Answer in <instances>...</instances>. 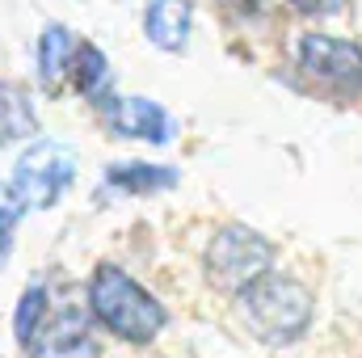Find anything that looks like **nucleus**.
Here are the masks:
<instances>
[{
  "instance_id": "nucleus-1",
  "label": "nucleus",
  "mask_w": 362,
  "mask_h": 358,
  "mask_svg": "<svg viewBox=\"0 0 362 358\" xmlns=\"http://www.w3.org/2000/svg\"><path fill=\"white\" fill-rule=\"evenodd\" d=\"M89 308L93 316L122 342H152L165 329V308L152 291H144L127 270L118 266H97L89 282Z\"/></svg>"
},
{
  "instance_id": "nucleus-2",
  "label": "nucleus",
  "mask_w": 362,
  "mask_h": 358,
  "mask_svg": "<svg viewBox=\"0 0 362 358\" xmlns=\"http://www.w3.org/2000/svg\"><path fill=\"white\" fill-rule=\"evenodd\" d=\"M240 304H245L249 325L266 342H295L312 325V295L295 278L266 274L262 282H253L249 291H240Z\"/></svg>"
},
{
  "instance_id": "nucleus-3",
  "label": "nucleus",
  "mask_w": 362,
  "mask_h": 358,
  "mask_svg": "<svg viewBox=\"0 0 362 358\" xmlns=\"http://www.w3.org/2000/svg\"><path fill=\"white\" fill-rule=\"evenodd\" d=\"M270 262L274 245L249 228H223V232H215V241L206 249V274L223 291H249L253 282H262L270 274Z\"/></svg>"
},
{
  "instance_id": "nucleus-4",
  "label": "nucleus",
  "mask_w": 362,
  "mask_h": 358,
  "mask_svg": "<svg viewBox=\"0 0 362 358\" xmlns=\"http://www.w3.org/2000/svg\"><path fill=\"white\" fill-rule=\"evenodd\" d=\"M76 152L64 148V144H34L21 152L13 178H8V190L25 202V207H55L64 198V190L76 178Z\"/></svg>"
},
{
  "instance_id": "nucleus-5",
  "label": "nucleus",
  "mask_w": 362,
  "mask_h": 358,
  "mask_svg": "<svg viewBox=\"0 0 362 358\" xmlns=\"http://www.w3.org/2000/svg\"><path fill=\"white\" fill-rule=\"evenodd\" d=\"M299 68L316 85L341 93V97H358L362 93V51L354 42H346V38L303 34V42H299Z\"/></svg>"
},
{
  "instance_id": "nucleus-6",
  "label": "nucleus",
  "mask_w": 362,
  "mask_h": 358,
  "mask_svg": "<svg viewBox=\"0 0 362 358\" xmlns=\"http://www.w3.org/2000/svg\"><path fill=\"white\" fill-rule=\"evenodd\" d=\"M97 110H101L105 127L127 135V139H148V144H169L173 139L169 114L148 97H114V93H105L97 101Z\"/></svg>"
},
{
  "instance_id": "nucleus-7",
  "label": "nucleus",
  "mask_w": 362,
  "mask_h": 358,
  "mask_svg": "<svg viewBox=\"0 0 362 358\" xmlns=\"http://www.w3.org/2000/svg\"><path fill=\"white\" fill-rule=\"evenodd\" d=\"M34 358H97L89 325L76 308H59L51 321H42L34 337Z\"/></svg>"
},
{
  "instance_id": "nucleus-8",
  "label": "nucleus",
  "mask_w": 362,
  "mask_h": 358,
  "mask_svg": "<svg viewBox=\"0 0 362 358\" xmlns=\"http://www.w3.org/2000/svg\"><path fill=\"white\" fill-rule=\"evenodd\" d=\"M189 21H194V4L189 0H152L148 13H144V34L160 51H185Z\"/></svg>"
},
{
  "instance_id": "nucleus-9",
  "label": "nucleus",
  "mask_w": 362,
  "mask_h": 358,
  "mask_svg": "<svg viewBox=\"0 0 362 358\" xmlns=\"http://www.w3.org/2000/svg\"><path fill=\"white\" fill-rule=\"evenodd\" d=\"M76 51H81V42L72 38L68 25H47L42 38H38V81H42L47 89H55L59 76L72 68Z\"/></svg>"
},
{
  "instance_id": "nucleus-10",
  "label": "nucleus",
  "mask_w": 362,
  "mask_h": 358,
  "mask_svg": "<svg viewBox=\"0 0 362 358\" xmlns=\"http://www.w3.org/2000/svg\"><path fill=\"white\" fill-rule=\"evenodd\" d=\"M105 185L127 190V194H156V190H173V185H177V169L127 161V165H110V169H105Z\"/></svg>"
},
{
  "instance_id": "nucleus-11",
  "label": "nucleus",
  "mask_w": 362,
  "mask_h": 358,
  "mask_svg": "<svg viewBox=\"0 0 362 358\" xmlns=\"http://www.w3.org/2000/svg\"><path fill=\"white\" fill-rule=\"evenodd\" d=\"M34 131H38V118H34V105H30L25 89L0 85V148L13 139H25Z\"/></svg>"
},
{
  "instance_id": "nucleus-12",
  "label": "nucleus",
  "mask_w": 362,
  "mask_h": 358,
  "mask_svg": "<svg viewBox=\"0 0 362 358\" xmlns=\"http://www.w3.org/2000/svg\"><path fill=\"white\" fill-rule=\"evenodd\" d=\"M72 76H76V89L85 93V97H93V101L105 97L110 64H105V55H101L93 42H81V51H76V59H72Z\"/></svg>"
},
{
  "instance_id": "nucleus-13",
  "label": "nucleus",
  "mask_w": 362,
  "mask_h": 358,
  "mask_svg": "<svg viewBox=\"0 0 362 358\" xmlns=\"http://www.w3.org/2000/svg\"><path fill=\"white\" fill-rule=\"evenodd\" d=\"M42 321H47V291H42V287H30V291L21 295V304H17V316H13L17 342H21V346H34Z\"/></svg>"
},
{
  "instance_id": "nucleus-14",
  "label": "nucleus",
  "mask_w": 362,
  "mask_h": 358,
  "mask_svg": "<svg viewBox=\"0 0 362 358\" xmlns=\"http://www.w3.org/2000/svg\"><path fill=\"white\" fill-rule=\"evenodd\" d=\"M21 215H25V202L4 185V190H0V262H4L8 249H13V228H17Z\"/></svg>"
},
{
  "instance_id": "nucleus-15",
  "label": "nucleus",
  "mask_w": 362,
  "mask_h": 358,
  "mask_svg": "<svg viewBox=\"0 0 362 358\" xmlns=\"http://www.w3.org/2000/svg\"><path fill=\"white\" fill-rule=\"evenodd\" d=\"M291 4H295V8H303V13H316V8H325V13H329V8H337V0H291Z\"/></svg>"
},
{
  "instance_id": "nucleus-16",
  "label": "nucleus",
  "mask_w": 362,
  "mask_h": 358,
  "mask_svg": "<svg viewBox=\"0 0 362 358\" xmlns=\"http://www.w3.org/2000/svg\"><path fill=\"white\" fill-rule=\"evenodd\" d=\"M249 4H257V0H249Z\"/></svg>"
}]
</instances>
